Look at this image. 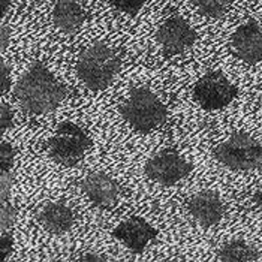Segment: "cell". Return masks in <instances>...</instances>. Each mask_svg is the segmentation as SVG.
I'll return each instance as SVG.
<instances>
[{"mask_svg":"<svg viewBox=\"0 0 262 262\" xmlns=\"http://www.w3.org/2000/svg\"><path fill=\"white\" fill-rule=\"evenodd\" d=\"M63 96L61 84L42 63H35L17 85V99L30 114H47L56 110Z\"/></svg>","mask_w":262,"mask_h":262,"instance_id":"cell-1","label":"cell"},{"mask_svg":"<svg viewBox=\"0 0 262 262\" xmlns=\"http://www.w3.org/2000/svg\"><path fill=\"white\" fill-rule=\"evenodd\" d=\"M120 60L117 53L106 43H93L80 54L77 72L85 87L103 90L117 74Z\"/></svg>","mask_w":262,"mask_h":262,"instance_id":"cell-2","label":"cell"},{"mask_svg":"<svg viewBox=\"0 0 262 262\" xmlns=\"http://www.w3.org/2000/svg\"><path fill=\"white\" fill-rule=\"evenodd\" d=\"M121 117L135 130L147 134L165 121L166 110L159 98L148 89H135L120 106Z\"/></svg>","mask_w":262,"mask_h":262,"instance_id":"cell-3","label":"cell"},{"mask_svg":"<svg viewBox=\"0 0 262 262\" xmlns=\"http://www.w3.org/2000/svg\"><path fill=\"white\" fill-rule=\"evenodd\" d=\"M216 158L234 171H250L262 163V144L246 132H237L217 145Z\"/></svg>","mask_w":262,"mask_h":262,"instance_id":"cell-4","label":"cell"},{"mask_svg":"<svg viewBox=\"0 0 262 262\" xmlns=\"http://www.w3.org/2000/svg\"><path fill=\"white\" fill-rule=\"evenodd\" d=\"M92 141L87 134L72 121H64L57 126L48 141L50 156L60 165H75L84 158Z\"/></svg>","mask_w":262,"mask_h":262,"instance_id":"cell-5","label":"cell"},{"mask_svg":"<svg viewBox=\"0 0 262 262\" xmlns=\"http://www.w3.org/2000/svg\"><path fill=\"white\" fill-rule=\"evenodd\" d=\"M195 101L205 110H219L237 98V87L222 72H208L193 89Z\"/></svg>","mask_w":262,"mask_h":262,"instance_id":"cell-6","label":"cell"},{"mask_svg":"<svg viewBox=\"0 0 262 262\" xmlns=\"http://www.w3.org/2000/svg\"><path fill=\"white\" fill-rule=\"evenodd\" d=\"M190 165L172 150L155 155L145 165V174L151 182L162 186H172L187 177Z\"/></svg>","mask_w":262,"mask_h":262,"instance_id":"cell-7","label":"cell"},{"mask_svg":"<svg viewBox=\"0 0 262 262\" xmlns=\"http://www.w3.org/2000/svg\"><path fill=\"white\" fill-rule=\"evenodd\" d=\"M196 40V33L182 17H171L159 27L156 33V42L166 54L182 53Z\"/></svg>","mask_w":262,"mask_h":262,"instance_id":"cell-8","label":"cell"},{"mask_svg":"<svg viewBox=\"0 0 262 262\" xmlns=\"http://www.w3.org/2000/svg\"><path fill=\"white\" fill-rule=\"evenodd\" d=\"M231 47L235 56L249 64L262 59V27L256 21L242 24L232 35Z\"/></svg>","mask_w":262,"mask_h":262,"instance_id":"cell-9","label":"cell"},{"mask_svg":"<svg viewBox=\"0 0 262 262\" xmlns=\"http://www.w3.org/2000/svg\"><path fill=\"white\" fill-rule=\"evenodd\" d=\"M113 235L121 243H124L132 252L141 253L145 249V246L158 235V231L144 219L134 216V217L121 222L113 231Z\"/></svg>","mask_w":262,"mask_h":262,"instance_id":"cell-10","label":"cell"},{"mask_svg":"<svg viewBox=\"0 0 262 262\" xmlns=\"http://www.w3.org/2000/svg\"><path fill=\"white\" fill-rule=\"evenodd\" d=\"M81 189L90 201L102 208H110L117 202L119 184L105 172H93L87 176L81 183Z\"/></svg>","mask_w":262,"mask_h":262,"instance_id":"cell-11","label":"cell"},{"mask_svg":"<svg viewBox=\"0 0 262 262\" xmlns=\"http://www.w3.org/2000/svg\"><path fill=\"white\" fill-rule=\"evenodd\" d=\"M192 217L202 226H214L222 221L225 208L222 200L214 192H201L187 202Z\"/></svg>","mask_w":262,"mask_h":262,"instance_id":"cell-12","label":"cell"},{"mask_svg":"<svg viewBox=\"0 0 262 262\" xmlns=\"http://www.w3.org/2000/svg\"><path fill=\"white\" fill-rule=\"evenodd\" d=\"M38 222L51 234H64L74 223V213L61 202L47 204L38 214Z\"/></svg>","mask_w":262,"mask_h":262,"instance_id":"cell-13","label":"cell"},{"mask_svg":"<svg viewBox=\"0 0 262 262\" xmlns=\"http://www.w3.org/2000/svg\"><path fill=\"white\" fill-rule=\"evenodd\" d=\"M85 12L78 2H57L53 9V21L64 33H74L81 27Z\"/></svg>","mask_w":262,"mask_h":262,"instance_id":"cell-14","label":"cell"},{"mask_svg":"<svg viewBox=\"0 0 262 262\" xmlns=\"http://www.w3.org/2000/svg\"><path fill=\"white\" fill-rule=\"evenodd\" d=\"M219 259L222 262H255L258 259V250L249 243L234 240L223 244L219 250Z\"/></svg>","mask_w":262,"mask_h":262,"instance_id":"cell-15","label":"cell"},{"mask_svg":"<svg viewBox=\"0 0 262 262\" xmlns=\"http://www.w3.org/2000/svg\"><path fill=\"white\" fill-rule=\"evenodd\" d=\"M190 5H193L202 15L208 18H222L228 12L232 2H223V0H192Z\"/></svg>","mask_w":262,"mask_h":262,"instance_id":"cell-16","label":"cell"},{"mask_svg":"<svg viewBox=\"0 0 262 262\" xmlns=\"http://www.w3.org/2000/svg\"><path fill=\"white\" fill-rule=\"evenodd\" d=\"M14 148L8 141H2V147H0V163H2V171L9 172L12 165H14Z\"/></svg>","mask_w":262,"mask_h":262,"instance_id":"cell-17","label":"cell"},{"mask_svg":"<svg viewBox=\"0 0 262 262\" xmlns=\"http://www.w3.org/2000/svg\"><path fill=\"white\" fill-rule=\"evenodd\" d=\"M15 219L17 210L8 202L2 204V234H6V229H9L15 223Z\"/></svg>","mask_w":262,"mask_h":262,"instance_id":"cell-18","label":"cell"},{"mask_svg":"<svg viewBox=\"0 0 262 262\" xmlns=\"http://www.w3.org/2000/svg\"><path fill=\"white\" fill-rule=\"evenodd\" d=\"M111 5L116 9H119L121 12H124V14H130V15L140 12L141 8L144 6V3L138 2V0L137 2L135 0H119V2H111Z\"/></svg>","mask_w":262,"mask_h":262,"instance_id":"cell-19","label":"cell"},{"mask_svg":"<svg viewBox=\"0 0 262 262\" xmlns=\"http://www.w3.org/2000/svg\"><path fill=\"white\" fill-rule=\"evenodd\" d=\"M11 186H12V179H11V172H5L2 171V177H0V187H2V204H5L8 196H9V192H11Z\"/></svg>","mask_w":262,"mask_h":262,"instance_id":"cell-20","label":"cell"},{"mask_svg":"<svg viewBox=\"0 0 262 262\" xmlns=\"http://www.w3.org/2000/svg\"><path fill=\"white\" fill-rule=\"evenodd\" d=\"M0 249H2V261H6V258L9 256L11 250H12V237L9 234H2L0 238Z\"/></svg>","mask_w":262,"mask_h":262,"instance_id":"cell-21","label":"cell"},{"mask_svg":"<svg viewBox=\"0 0 262 262\" xmlns=\"http://www.w3.org/2000/svg\"><path fill=\"white\" fill-rule=\"evenodd\" d=\"M12 124V110L8 103H2V130L9 129Z\"/></svg>","mask_w":262,"mask_h":262,"instance_id":"cell-22","label":"cell"},{"mask_svg":"<svg viewBox=\"0 0 262 262\" xmlns=\"http://www.w3.org/2000/svg\"><path fill=\"white\" fill-rule=\"evenodd\" d=\"M0 72H2V92L6 93L9 90V69L6 68V64L2 61L0 63Z\"/></svg>","mask_w":262,"mask_h":262,"instance_id":"cell-23","label":"cell"},{"mask_svg":"<svg viewBox=\"0 0 262 262\" xmlns=\"http://www.w3.org/2000/svg\"><path fill=\"white\" fill-rule=\"evenodd\" d=\"M72 262H108L103 256H99V255H84V256H81V258H77V259H74Z\"/></svg>","mask_w":262,"mask_h":262,"instance_id":"cell-24","label":"cell"},{"mask_svg":"<svg viewBox=\"0 0 262 262\" xmlns=\"http://www.w3.org/2000/svg\"><path fill=\"white\" fill-rule=\"evenodd\" d=\"M9 43V30L8 27H2V50H5Z\"/></svg>","mask_w":262,"mask_h":262,"instance_id":"cell-25","label":"cell"},{"mask_svg":"<svg viewBox=\"0 0 262 262\" xmlns=\"http://www.w3.org/2000/svg\"><path fill=\"white\" fill-rule=\"evenodd\" d=\"M255 202L258 204V207L262 210V186L256 190V193H255Z\"/></svg>","mask_w":262,"mask_h":262,"instance_id":"cell-26","label":"cell"},{"mask_svg":"<svg viewBox=\"0 0 262 262\" xmlns=\"http://www.w3.org/2000/svg\"><path fill=\"white\" fill-rule=\"evenodd\" d=\"M0 5H2V11H3V12H6V8L9 6V2H6V0H2V2H0Z\"/></svg>","mask_w":262,"mask_h":262,"instance_id":"cell-27","label":"cell"},{"mask_svg":"<svg viewBox=\"0 0 262 262\" xmlns=\"http://www.w3.org/2000/svg\"><path fill=\"white\" fill-rule=\"evenodd\" d=\"M163 262H179V261H163Z\"/></svg>","mask_w":262,"mask_h":262,"instance_id":"cell-28","label":"cell"}]
</instances>
